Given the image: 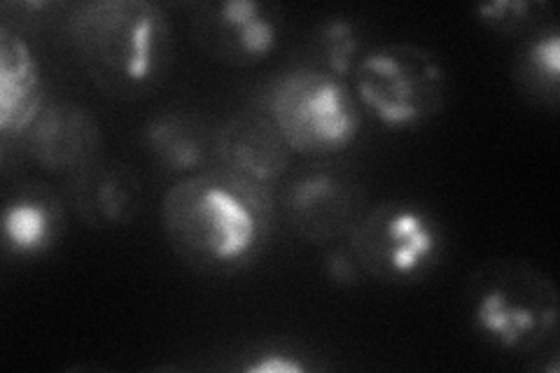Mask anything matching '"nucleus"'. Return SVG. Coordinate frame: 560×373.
I'll use <instances>...</instances> for the list:
<instances>
[{"label":"nucleus","instance_id":"4","mask_svg":"<svg viewBox=\"0 0 560 373\" xmlns=\"http://www.w3.org/2000/svg\"><path fill=\"white\" fill-rule=\"evenodd\" d=\"M259 110L283 133L292 152L337 154L362 129V105L346 80L318 66H292L261 94Z\"/></svg>","mask_w":560,"mask_h":373},{"label":"nucleus","instance_id":"5","mask_svg":"<svg viewBox=\"0 0 560 373\" xmlns=\"http://www.w3.org/2000/svg\"><path fill=\"white\" fill-rule=\"evenodd\" d=\"M350 78L362 108L393 131L423 127L442 115L448 98L442 61L413 43H385L366 49Z\"/></svg>","mask_w":560,"mask_h":373},{"label":"nucleus","instance_id":"14","mask_svg":"<svg viewBox=\"0 0 560 373\" xmlns=\"http://www.w3.org/2000/svg\"><path fill=\"white\" fill-rule=\"evenodd\" d=\"M143 148L156 166L187 177L203 171L213 156L215 133L197 113L166 108L145 121Z\"/></svg>","mask_w":560,"mask_h":373},{"label":"nucleus","instance_id":"3","mask_svg":"<svg viewBox=\"0 0 560 373\" xmlns=\"http://www.w3.org/2000/svg\"><path fill=\"white\" fill-rule=\"evenodd\" d=\"M558 288L533 261L490 259L469 273L465 308L471 329L510 358L558 366Z\"/></svg>","mask_w":560,"mask_h":373},{"label":"nucleus","instance_id":"10","mask_svg":"<svg viewBox=\"0 0 560 373\" xmlns=\"http://www.w3.org/2000/svg\"><path fill=\"white\" fill-rule=\"evenodd\" d=\"M213 156L218 168L273 191L290 166L292 150L276 124L255 108L222 124L215 131Z\"/></svg>","mask_w":560,"mask_h":373},{"label":"nucleus","instance_id":"8","mask_svg":"<svg viewBox=\"0 0 560 373\" xmlns=\"http://www.w3.org/2000/svg\"><path fill=\"white\" fill-rule=\"evenodd\" d=\"M364 212V187L355 175L335 166H311L294 175L283 197L288 226L313 245L348 241Z\"/></svg>","mask_w":560,"mask_h":373},{"label":"nucleus","instance_id":"13","mask_svg":"<svg viewBox=\"0 0 560 373\" xmlns=\"http://www.w3.org/2000/svg\"><path fill=\"white\" fill-rule=\"evenodd\" d=\"M47 105L40 61L31 43L10 26H0V133L24 138Z\"/></svg>","mask_w":560,"mask_h":373},{"label":"nucleus","instance_id":"20","mask_svg":"<svg viewBox=\"0 0 560 373\" xmlns=\"http://www.w3.org/2000/svg\"><path fill=\"white\" fill-rule=\"evenodd\" d=\"M238 369L245 373H306L313 366L304 354H296L292 350L261 348L253 354H245Z\"/></svg>","mask_w":560,"mask_h":373},{"label":"nucleus","instance_id":"6","mask_svg":"<svg viewBox=\"0 0 560 373\" xmlns=\"http://www.w3.org/2000/svg\"><path fill=\"white\" fill-rule=\"evenodd\" d=\"M348 245L366 280L411 285L432 276L442 264L446 234L442 222L423 203L390 199L366 208L348 236Z\"/></svg>","mask_w":560,"mask_h":373},{"label":"nucleus","instance_id":"1","mask_svg":"<svg viewBox=\"0 0 560 373\" xmlns=\"http://www.w3.org/2000/svg\"><path fill=\"white\" fill-rule=\"evenodd\" d=\"M162 231L191 271L236 276L248 271L271 243L273 191L222 168L180 177L162 199Z\"/></svg>","mask_w":560,"mask_h":373},{"label":"nucleus","instance_id":"16","mask_svg":"<svg viewBox=\"0 0 560 373\" xmlns=\"http://www.w3.org/2000/svg\"><path fill=\"white\" fill-rule=\"evenodd\" d=\"M311 55L318 66L327 73L341 80L353 75L358 61L362 59V33L355 22L346 16H329L313 31Z\"/></svg>","mask_w":560,"mask_h":373},{"label":"nucleus","instance_id":"18","mask_svg":"<svg viewBox=\"0 0 560 373\" xmlns=\"http://www.w3.org/2000/svg\"><path fill=\"white\" fill-rule=\"evenodd\" d=\"M70 5L66 3H49V0H33V3H5L0 8L5 16V26L16 33H35L51 24L66 20Z\"/></svg>","mask_w":560,"mask_h":373},{"label":"nucleus","instance_id":"11","mask_svg":"<svg viewBox=\"0 0 560 373\" xmlns=\"http://www.w3.org/2000/svg\"><path fill=\"white\" fill-rule=\"evenodd\" d=\"M26 154L51 173H73L98 159L101 127L82 103L51 101L22 138Z\"/></svg>","mask_w":560,"mask_h":373},{"label":"nucleus","instance_id":"7","mask_svg":"<svg viewBox=\"0 0 560 373\" xmlns=\"http://www.w3.org/2000/svg\"><path fill=\"white\" fill-rule=\"evenodd\" d=\"M283 10L265 0H206L189 8L197 47L230 68L265 63L283 40Z\"/></svg>","mask_w":560,"mask_h":373},{"label":"nucleus","instance_id":"19","mask_svg":"<svg viewBox=\"0 0 560 373\" xmlns=\"http://www.w3.org/2000/svg\"><path fill=\"white\" fill-rule=\"evenodd\" d=\"M323 271H325V278L331 282V285L343 288V290L360 288L362 282L366 280L353 250H350L348 241H339V243L327 245L325 257H323Z\"/></svg>","mask_w":560,"mask_h":373},{"label":"nucleus","instance_id":"17","mask_svg":"<svg viewBox=\"0 0 560 373\" xmlns=\"http://www.w3.org/2000/svg\"><path fill=\"white\" fill-rule=\"evenodd\" d=\"M477 22L504 38H525L553 20V8L547 0H498L475 10Z\"/></svg>","mask_w":560,"mask_h":373},{"label":"nucleus","instance_id":"9","mask_svg":"<svg viewBox=\"0 0 560 373\" xmlns=\"http://www.w3.org/2000/svg\"><path fill=\"white\" fill-rule=\"evenodd\" d=\"M143 180L125 162L94 159L66 180L68 206L90 229L110 231L136 222L143 210Z\"/></svg>","mask_w":560,"mask_h":373},{"label":"nucleus","instance_id":"2","mask_svg":"<svg viewBox=\"0 0 560 373\" xmlns=\"http://www.w3.org/2000/svg\"><path fill=\"white\" fill-rule=\"evenodd\" d=\"M63 33L105 96L138 101L160 89L173 66V24L150 0H92L70 5Z\"/></svg>","mask_w":560,"mask_h":373},{"label":"nucleus","instance_id":"12","mask_svg":"<svg viewBox=\"0 0 560 373\" xmlns=\"http://www.w3.org/2000/svg\"><path fill=\"white\" fill-rule=\"evenodd\" d=\"M66 222V203L49 185H16L3 206V250L14 259H40L61 243Z\"/></svg>","mask_w":560,"mask_h":373},{"label":"nucleus","instance_id":"15","mask_svg":"<svg viewBox=\"0 0 560 373\" xmlns=\"http://www.w3.org/2000/svg\"><path fill=\"white\" fill-rule=\"evenodd\" d=\"M516 92L535 108L556 113L560 105V31L556 22L518 40L512 57Z\"/></svg>","mask_w":560,"mask_h":373}]
</instances>
